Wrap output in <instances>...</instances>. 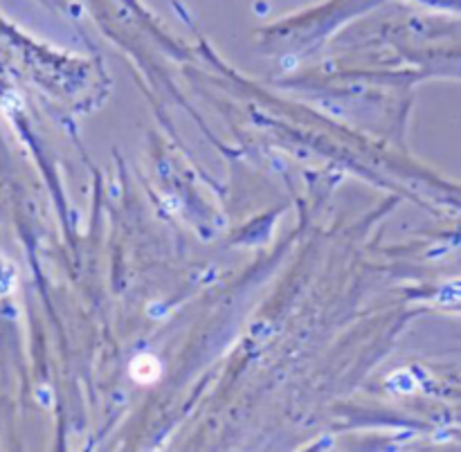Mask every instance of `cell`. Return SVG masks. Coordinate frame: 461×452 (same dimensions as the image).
Segmentation results:
<instances>
[{
	"mask_svg": "<svg viewBox=\"0 0 461 452\" xmlns=\"http://www.w3.org/2000/svg\"><path fill=\"white\" fill-rule=\"evenodd\" d=\"M131 374L138 383L149 385L160 376V362H158L153 355H140V358H135L131 364Z\"/></svg>",
	"mask_w": 461,
	"mask_h": 452,
	"instance_id": "1",
	"label": "cell"
}]
</instances>
